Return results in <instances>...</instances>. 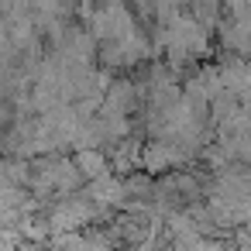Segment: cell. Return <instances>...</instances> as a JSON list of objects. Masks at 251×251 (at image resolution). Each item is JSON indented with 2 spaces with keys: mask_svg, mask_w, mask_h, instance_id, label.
<instances>
[{
  "mask_svg": "<svg viewBox=\"0 0 251 251\" xmlns=\"http://www.w3.org/2000/svg\"><path fill=\"white\" fill-rule=\"evenodd\" d=\"M73 165H76V172H79L83 179H97V176L110 172V165H107V158H103L100 148H79L76 158H73Z\"/></svg>",
  "mask_w": 251,
  "mask_h": 251,
  "instance_id": "cell-1",
  "label": "cell"
}]
</instances>
